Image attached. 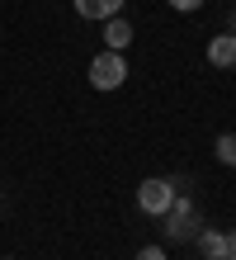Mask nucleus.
Segmentation results:
<instances>
[{
  "instance_id": "1",
  "label": "nucleus",
  "mask_w": 236,
  "mask_h": 260,
  "mask_svg": "<svg viewBox=\"0 0 236 260\" xmlns=\"http://www.w3.org/2000/svg\"><path fill=\"white\" fill-rule=\"evenodd\" d=\"M175 194H180L175 180H165V175H147V180L137 185V208L147 213V218H165V208L175 204Z\"/></svg>"
},
{
  "instance_id": "2",
  "label": "nucleus",
  "mask_w": 236,
  "mask_h": 260,
  "mask_svg": "<svg viewBox=\"0 0 236 260\" xmlns=\"http://www.w3.org/2000/svg\"><path fill=\"white\" fill-rule=\"evenodd\" d=\"M90 85L94 90H118L123 81H128V62H123V52H99V57H94V62H90Z\"/></svg>"
},
{
  "instance_id": "3",
  "label": "nucleus",
  "mask_w": 236,
  "mask_h": 260,
  "mask_svg": "<svg viewBox=\"0 0 236 260\" xmlns=\"http://www.w3.org/2000/svg\"><path fill=\"white\" fill-rule=\"evenodd\" d=\"M194 232H198V204L175 194V204L165 208V237H170V241H189Z\"/></svg>"
},
{
  "instance_id": "4",
  "label": "nucleus",
  "mask_w": 236,
  "mask_h": 260,
  "mask_svg": "<svg viewBox=\"0 0 236 260\" xmlns=\"http://www.w3.org/2000/svg\"><path fill=\"white\" fill-rule=\"evenodd\" d=\"M208 62L222 67V71L236 67V34H217V38H208Z\"/></svg>"
},
{
  "instance_id": "5",
  "label": "nucleus",
  "mask_w": 236,
  "mask_h": 260,
  "mask_svg": "<svg viewBox=\"0 0 236 260\" xmlns=\"http://www.w3.org/2000/svg\"><path fill=\"white\" fill-rule=\"evenodd\" d=\"M198 255L203 260H227V232H217V227H198Z\"/></svg>"
},
{
  "instance_id": "6",
  "label": "nucleus",
  "mask_w": 236,
  "mask_h": 260,
  "mask_svg": "<svg viewBox=\"0 0 236 260\" xmlns=\"http://www.w3.org/2000/svg\"><path fill=\"white\" fill-rule=\"evenodd\" d=\"M132 43V24L123 19V14H114V19H104V48L109 52H123Z\"/></svg>"
},
{
  "instance_id": "7",
  "label": "nucleus",
  "mask_w": 236,
  "mask_h": 260,
  "mask_svg": "<svg viewBox=\"0 0 236 260\" xmlns=\"http://www.w3.org/2000/svg\"><path fill=\"white\" fill-rule=\"evenodd\" d=\"M76 5V14H81V19H114V14L123 10V0H71Z\"/></svg>"
},
{
  "instance_id": "8",
  "label": "nucleus",
  "mask_w": 236,
  "mask_h": 260,
  "mask_svg": "<svg viewBox=\"0 0 236 260\" xmlns=\"http://www.w3.org/2000/svg\"><path fill=\"white\" fill-rule=\"evenodd\" d=\"M217 161H222V166H231V171H236V133H217Z\"/></svg>"
},
{
  "instance_id": "9",
  "label": "nucleus",
  "mask_w": 236,
  "mask_h": 260,
  "mask_svg": "<svg viewBox=\"0 0 236 260\" xmlns=\"http://www.w3.org/2000/svg\"><path fill=\"white\" fill-rule=\"evenodd\" d=\"M165 5H170V10H180V14H194L203 0H165Z\"/></svg>"
},
{
  "instance_id": "10",
  "label": "nucleus",
  "mask_w": 236,
  "mask_h": 260,
  "mask_svg": "<svg viewBox=\"0 0 236 260\" xmlns=\"http://www.w3.org/2000/svg\"><path fill=\"white\" fill-rule=\"evenodd\" d=\"M137 260H165V246H142Z\"/></svg>"
},
{
  "instance_id": "11",
  "label": "nucleus",
  "mask_w": 236,
  "mask_h": 260,
  "mask_svg": "<svg viewBox=\"0 0 236 260\" xmlns=\"http://www.w3.org/2000/svg\"><path fill=\"white\" fill-rule=\"evenodd\" d=\"M236 255V227H231V232H227V260Z\"/></svg>"
},
{
  "instance_id": "12",
  "label": "nucleus",
  "mask_w": 236,
  "mask_h": 260,
  "mask_svg": "<svg viewBox=\"0 0 236 260\" xmlns=\"http://www.w3.org/2000/svg\"><path fill=\"white\" fill-rule=\"evenodd\" d=\"M231 34H236V28H231Z\"/></svg>"
},
{
  "instance_id": "13",
  "label": "nucleus",
  "mask_w": 236,
  "mask_h": 260,
  "mask_svg": "<svg viewBox=\"0 0 236 260\" xmlns=\"http://www.w3.org/2000/svg\"><path fill=\"white\" fill-rule=\"evenodd\" d=\"M5 260H10V255H5Z\"/></svg>"
},
{
  "instance_id": "14",
  "label": "nucleus",
  "mask_w": 236,
  "mask_h": 260,
  "mask_svg": "<svg viewBox=\"0 0 236 260\" xmlns=\"http://www.w3.org/2000/svg\"><path fill=\"white\" fill-rule=\"evenodd\" d=\"M231 260H236V255H231Z\"/></svg>"
},
{
  "instance_id": "15",
  "label": "nucleus",
  "mask_w": 236,
  "mask_h": 260,
  "mask_svg": "<svg viewBox=\"0 0 236 260\" xmlns=\"http://www.w3.org/2000/svg\"><path fill=\"white\" fill-rule=\"evenodd\" d=\"M198 260H203V255H198Z\"/></svg>"
}]
</instances>
